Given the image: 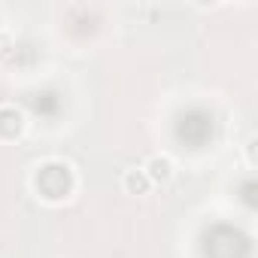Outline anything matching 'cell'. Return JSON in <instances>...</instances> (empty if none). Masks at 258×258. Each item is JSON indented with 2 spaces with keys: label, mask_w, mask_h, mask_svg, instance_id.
Instances as JSON below:
<instances>
[{
  "label": "cell",
  "mask_w": 258,
  "mask_h": 258,
  "mask_svg": "<svg viewBox=\"0 0 258 258\" xmlns=\"http://www.w3.org/2000/svg\"><path fill=\"white\" fill-rule=\"evenodd\" d=\"M143 170H146V176H149L152 185H167V182L176 176V164H173L170 155H152V158L143 164Z\"/></svg>",
  "instance_id": "6da1fadb"
},
{
  "label": "cell",
  "mask_w": 258,
  "mask_h": 258,
  "mask_svg": "<svg viewBox=\"0 0 258 258\" xmlns=\"http://www.w3.org/2000/svg\"><path fill=\"white\" fill-rule=\"evenodd\" d=\"M25 131V115L16 106H0V140H16Z\"/></svg>",
  "instance_id": "7a4b0ae2"
},
{
  "label": "cell",
  "mask_w": 258,
  "mask_h": 258,
  "mask_svg": "<svg viewBox=\"0 0 258 258\" xmlns=\"http://www.w3.org/2000/svg\"><path fill=\"white\" fill-rule=\"evenodd\" d=\"M121 188H124L127 195L143 198V195L152 191V182H149V176H146L143 167H131V170H124V173H121Z\"/></svg>",
  "instance_id": "3957f363"
},
{
  "label": "cell",
  "mask_w": 258,
  "mask_h": 258,
  "mask_svg": "<svg viewBox=\"0 0 258 258\" xmlns=\"http://www.w3.org/2000/svg\"><path fill=\"white\" fill-rule=\"evenodd\" d=\"M10 49H13V40H10V34H4V31H0V58H7V55H10Z\"/></svg>",
  "instance_id": "277c9868"
}]
</instances>
